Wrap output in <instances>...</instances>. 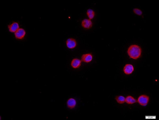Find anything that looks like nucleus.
<instances>
[{
    "label": "nucleus",
    "instance_id": "nucleus-1",
    "mask_svg": "<svg viewBox=\"0 0 159 120\" xmlns=\"http://www.w3.org/2000/svg\"><path fill=\"white\" fill-rule=\"evenodd\" d=\"M127 53L130 58L136 59L140 56L142 49L141 47L137 45H132L129 48Z\"/></svg>",
    "mask_w": 159,
    "mask_h": 120
},
{
    "label": "nucleus",
    "instance_id": "nucleus-2",
    "mask_svg": "<svg viewBox=\"0 0 159 120\" xmlns=\"http://www.w3.org/2000/svg\"><path fill=\"white\" fill-rule=\"evenodd\" d=\"M149 99V97L148 96L142 95L138 97L137 102L141 105L145 106L148 104Z\"/></svg>",
    "mask_w": 159,
    "mask_h": 120
},
{
    "label": "nucleus",
    "instance_id": "nucleus-3",
    "mask_svg": "<svg viewBox=\"0 0 159 120\" xmlns=\"http://www.w3.org/2000/svg\"><path fill=\"white\" fill-rule=\"evenodd\" d=\"M66 44L67 47L70 49L75 48L77 45V43L75 39L72 38L68 39L66 41Z\"/></svg>",
    "mask_w": 159,
    "mask_h": 120
},
{
    "label": "nucleus",
    "instance_id": "nucleus-4",
    "mask_svg": "<svg viewBox=\"0 0 159 120\" xmlns=\"http://www.w3.org/2000/svg\"><path fill=\"white\" fill-rule=\"evenodd\" d=\"M26 34L25 30L22 28H20L15 33V37L18 39H21L24 37Z\"/></svg>",
    "mask_w": 159,
    "mask_h": 120
},
{
    "label": "nucleus",
    "instance_id": "nucleus-5",
    "mask_svg": "<svg viewBox=\"0 0 159 120\" xmlns=\"http://www.w3.org/2000/svg\"><path fill=\"white\" fill-rule=\"evenodd\" d=\"M82 25L85 29H89L92 26V23L90 19H85L82 21Z\"/></svg>",
    "mask_w": 159,
    "mask_h": 120
},
{
    "label": "nucleus",
    "instance_id": "nucleus-6",
    "mask_svg": "<svg viewBox=\"0 0 159 120\" xmlns=\"http://www.w3.org/2000/svg\"><path fill=\"white\" fill-rule=\"evenodd\" d=\"M93 56L90 53L83 55L81 58V61L86 63H88L91 61Z\"/></svg>",
    "mask_w": 159,
    "mask_h": 120
},
{
    "label": "nucleus",
    "instance_id": "nucleus-7",
    "mask_svg": "<svg viewBox=\"0 0 159 120\" xmlns=\"http://www.w3.org/2000/svg\"><path fill=\"white\" fill-rule=\"evenodd\" d=\"M134 70V68L132 65L130 64H126L124 68V71L126 74H131Z\"/></svg>",
    "mask_w": 159,
    "mask_h": 120
},
{
    "label": "nucleus",
    "instance_id": "nucleus-8",
    "mask_svg": "<svg viewBox=\"0 0 159 120\" xmlns=\"http://www.w3.org/2000/svg\"><path fill=\"white\" fill-rule=\"evenodd\" d=\"M82 61L81 60L75 58L74 59L71 63V65L74 69L79 68L81 65Z\"/></svg>",
    "mask_w": 159,
    "mask_h": 120
},
{
    "label": "nucleus",
    "instance_id": "nucleus-9",
    "mask_svg": "<svg viewBox=\"0 0 159 120\" xmlns=\"http://www.w3.org/2000/svg\"><path fill=\"white\" fill-rule=\"evenodd\" d=\"M8 28L10 32L15 33L19 29V25L18 23L14 22L9 25Z\"/></svg>",
    "mask_w": 159,
    "mask_h": 120
},
{
    "label": "nucleus",
    "instance_id": "nucleus-10",
    "mask_svg": "<svg viewBox=\"0 0 159 120\" xmlns=\"http://www.w3.org/2000/svg\"><path fill=\"white\" fill-rule=\"evenodd\" d=\"M76 104V101L73 98H71L69 99L67 102V105L68 107L70 109H72L75 106Z\"/></svg>",
    "mask_w": 159,
    "mask_h": 120
},
{
    "label": "nucleus",
    "instance_id": "nucleus-11",
    "mask_svg": "<svg viewBox=\"0 0 159 120\" xmlns=\"http://www.w3.org/2000/svg\"><path fill=\"white\" fill-rule=\"evenodd\" d=\"M125 102L129 104H133L137 101L134 97L131 96H128L125 98Z\"/></svg>",
    "mask_w": 159,
    "mask_h": 120
},
{
    "label": "nucleus",
    "instance_id": "nucleus-12",
    "mask_svg": "<svg viewBox=\"0 0 159 120\" xmlns=\"http://www.w3.org/2000/svg\"><path fill=\"white\" fill-rule=\"evenodd\" d=\"M87 15L90 20H91L94 18L95 15L94 11L91 9H88L87 12Z\"/></svg>",
    "mask_w": 159,
    "mask_h": 120
},
{
    "label": "nucleus",
    "instance_id": "nucleus-13",
    "mask_svg": "<svg viewBox=\"0 0 159 120\" xmlns=\"http://www.w3.org/2000/svg\"><path fill=\"white\" fill-rule=\"evenodd\" d=\"M117 102L120 104L124 103L125 102V98L121 96H117L115 98Z\"/></svg>",
    "mask_w": 159,
    "mask_h": 120
},
{
    "label": "nucleus",
    "instance_id": "nucleus-14",
    "mask_svg": "<svg viewBox=\"0 0 159 120\" xmlns=\"http://www.w3.org/2000/svg\"><path fill=\"white\" fill-rule=\"evenodd\" d=\"M133 11L135 14L139 16L141 15L142 14V11L139 9L137 8L134 9Z\"/></svg>",
    "mask_w": 159,
    "mask_h": 120
}]
</instances>
